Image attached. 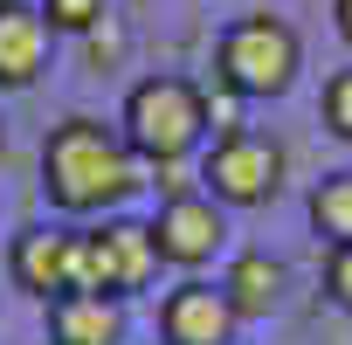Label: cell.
<instances>
[{
  "instance_id": "5b68a950",
  "label": "cell",
  "mask_w": 352,
  "mask_h": 345,
  "mask_svg": "<svg viewBox=\"0 0 352 345\" xmlns=\"http://www.w3.org/2000/svg\"><path fill=\"white\" fill-rule=\"evenodd\" d=\"M201 180H208V194L221 201V208H263V201H276V187H283V145L270 138V131H228V138H214L208 145V159H201Z\"/></svg>"
},
{
  "instance_id": "8fae6325",
  "label": "cell",
  "mask_w": 352,
  "mask_h": 345,
  "mask_svg": "<svg viewBox=\"0 0 352 345\" xmlns=\"http://www.w3.org/2000/svg\"><path fill=\"white\" fill-rule=\"evenodd\" d=\"M283 263L270 256V249H242L235 263H228V276H221V290H228V304H235V318H270L276 304H283Z\"/></svg>"
},
{
  "instance_id": "6da1fadb",
  "label": "cell",
  "mask_w": 352,
  "mask_h": 345,
  "mask_svg": "<svg viewBox=\"0 0 352 345\" xmlns=\"http://www.w3.org/2000/svg\"><path fill=\"white\" fill-rule=\"evenodd\" d=\"M145 187V159L104 118H63L42 138V194L56 214H104Z\"/></svg>"
},
{
  "instance_id": "ba28073f",
  "label": "cell",
  "mask_w": 352,
  "mask_h": 345,
  "mask_svg": "<svg viewBox=\"0 0 352 345\" xmlns=\"http://www.w3.org/2000/svg\"><path fill=\"white\" fill-rule=\"evenodd\" d=\"M69 269H76V228H28V235H14V249H8L14 290H28V297H42V304L69 297Z\"/></svg>"
},
{
  "instance_id": "5bb4252c",
  "label": "cell",
  "mask_w": 352,
  "mask_h": 345,
  "mask_svg": "<svg viewBox=\"0 0 352 345\" xmlns=\"http://www.w3.org/2000/svg\"><path fill=\"white\" fill-rule=\"evenodd\" d=\"M42 14L63 35H90L97 21H111V0H42Z\"/></svg>"
},
{
  "instance_id": "3957f363",
  "label": "cell",
  "mask_w": 352,
  "mask_h": 345,
  "mask_svg": "<svg viewBox=\"0 0 352 345\" xmlns=\"http://www.w3.org/2000/svg\"><path fill=\"white\" fill-rule=\"evenodd\" d=\"M304 69V42L283 14H242L214 42V76L242 97H283Z\"/></svg>"
},
{
  "instance_id": "e0dca14e",
  "label": "cell",
  "mask_w": 352,
  "mask_h": 345,
  "mask_svg": "<svg viewBox=\"0 0 352 345\" xmlns=\"http://www.w3.org/2000/svg\"><path fill=\"white\" fill-rule=\"evenodd\" d=\"M331 21H338V35L352 42V0H331Z\"/></svg>"
},
{
  "instance_id": "d6986e66",
  "label": "cell",
  "mask_w": 352,
  "mask_h": 345,
  "mask_svg": "<svg viewBox=\"0 0 352 345\" xmlns=\"http://www.w3.org/2000/svg\"><path fill=\"white\" fill-rule=\"evenodd\" d=\"M0 8H8V0H0Z\"/></svg>"
},
{
  "instance_id": "7c38bea8",
  "label": "cell",
  "mask_w": 352,
  "mask_h": 345,
  "mask_svg": "<svg viewBox=\"0 0 352 345\" xmlns=\"http://www.w3.org/2000/svg\"><path fill=\"white\" fill-rule=\"evenodd\" d=\"M311 228L324 249H345L352 242V172H324L311 187Z\"/></svg>"
},
{
  "instance_id": "2e32d148",
  "label": "cell",
  "mask_w": 352,
  "mask_h": 345,
  "mask_svg": "<svg viewBox=\"0 0 352 345\" xmlns=\"http://www.w3.org/2000/svg\"><path fill=\"white\" fill-rule=\"evenodd\" d=\"M324 297L352 318V242L345 249H324Z\"/></svg>"
},
{
  "instance_id": "7a4b0ae2",
  "label": "cell",
  "mask_w": 352,
  "mask_h": 345,
  "mask_svg": "<svg viewBox=\"0 0 352 345\" xmlns=\"http://www.w3.org/2000/svg\"><path fill=\"white\" fill-rule=\"evenodd\" d=\"M118 131H124V145H131L145 166H180V159L208 138L201 83H187V76H145V83H131Z\"/></svg>"
},
{
  "instance_id": "8992f818",
  "label": "cell",
  "mask_w": 352,
  "mask_h": 345,
  "mask_svg": "<svg viewBox=\"0 0 352 345\" xmlns=\"http://www.w3.org/2000/svg\"><path fill=\"white\" fill-rule=\"evenodd\" d=\"M152 242H159V263H173V269H208L221 256V242H228V214H221V201L208 187L194 194V187L173 180L166 201H159Z\"/></svg>"
},
{
  "instance_id": "277c9868",
  "label": "cell",
  "mask_w": 352,
  "mask_h": 345,
  "mask_svg": "<svg viewBox=\"0 0 352 345\" xmlns=\"http://www.w3.org/2000/svg\"><path fill=\"white\" fill-rule=\"evenodd\" d=\"M159 276V242L152 221H104V228H76V269L69 290H104V297H131Z\"/></svg>"
},
{
  "instance_id": "9c48e42d",
  "label": "cell",
  "mask_w": 352,
  "mask_h": 345,
  "mask_svg": "<svg viewBox=\"0 0 352 345\" xmlns=\"http://www.w3.org/2000/svg\"><path fill=\"white\" fill-rule=\"evenodd\" d=\"M49 14L28 8V0H8L0 8V90H28L49 69Z\"/></svg>"
},
{
  "instance_id": "9a60e30c",
  "label": "cell",
  "mask_w": 352,
  "mask_h": 345,
  "mask_svg": "<svg viewBox=\"0 0 352 345\" xmlns=\"http://www.w3.org/2000/svg\"><path fill=\"white\" fill-rule=\"evenodd\" d=\"M242 104H249V97H242V90H228V83L214 76V83L201 90V111H208V131H214V138L242 131Z\"/></svg>"
},
{
  "instance_id": "ac0fdd59",
  "label": "cell",
  "mask_w": 352,
  "mask_h": 345,
  "mask_svg": "<svg viewBox=\"0 0 352 345\" xmlns=\"http://www.w3.org/2000/svg\"><path fill=\"white\" fill-rule=\"evenodd\" d=\"M0 145H8V131H0Z\"/></svg>"
},
{
  "instance_id": "4fadbf2b",
  "label": "cell",
  "mask_w": 352,
  "mask_h": 345,
  "mask_svg": "<svg viewBox=\"0 0 352 345\" xmlns=\"http://www.w3.org/2000/svg\"><path fill=\"white\" fill-rule=\"evenodd\" d=\"M318 118H324V131H331V138H345V145H352V69H331V76H324Z\"/></svg>"
},
{
  "instance_id": "52a82bcc",
  "label": "cell",
  "mask_w": 352,
  "mask_h": 345,
  "mask_svg": "<svg viewBox=\"0 0 352 345\" xmlns=\"http://www.w3.org/2000/svg\"><path fill=\"white\" fill-rule=\"evenodd\" d=\"M235 324L242 318H235L228 290L208 283V276H187L180 290H166V304H159V338L166 345H228Z\"/></svg>"
},
{
  "instance_id": "30bf717a",
  "label": "cell",
  "mask_w": 352,
  "mask_h": 345,
  "mask_svg": "<svg viewBox=\"0 0 352 345\" xmlns=\"http://www.w3.org/2000/svg\"><path fill=\"white\" fill-rule=\"evenodd\" d=\"M49 345H124V304L104 290H69L49 304Z\"/></svg>"
}]
</instances>
